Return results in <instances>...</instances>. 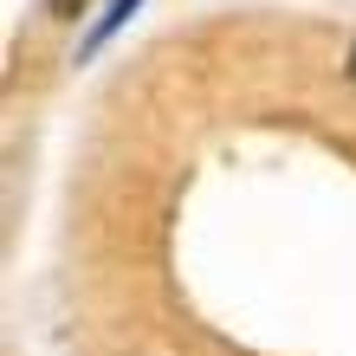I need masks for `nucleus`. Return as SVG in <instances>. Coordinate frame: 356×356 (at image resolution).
Returning <instances> with one entry per match:
<instances>
[{
    "instance_id": "f257e3e1",
    "label": "nucleus",
    "mask_w": 356,
    "mask_h": 356,
    "mask_svg": "<svg viewBox=\"0 0 356 356\" xmlns=\"http://www.w3.org/2000/svg\"><path fill=\"white\" fill-rule=\"evenodd\" d=\"M78 7H85V0H52V13H58V19H72Z\"/></svg>"
},
{
    "instance_id": "f03ea898",
    "label": "nucleus",
    "mask_w": 356,
    "mask_h": 356,
    "mask_svg": "<svg viewBox=\"0 0 356 356\" xmlns=\"http://www.w3.org/2000/svg\"><path fill=\"white\" fill-rule=\"evenodd\" d=\"M343 72H350V85H356V46H350V58H343Z\"/></svg>"
}]
</instances>
